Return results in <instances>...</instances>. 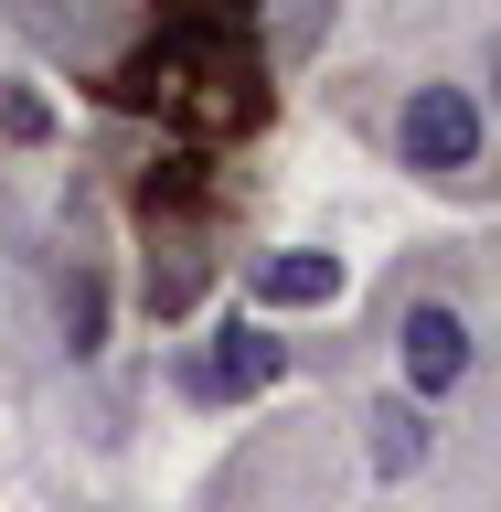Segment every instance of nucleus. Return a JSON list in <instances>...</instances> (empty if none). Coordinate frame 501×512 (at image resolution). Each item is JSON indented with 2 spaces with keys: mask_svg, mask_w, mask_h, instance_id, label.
Here are the masks:
<instances>
[{
  "mask_svg": "<svg viewBox=\"0 0 501 512\" xmlns=\"http://www.w3.org/2000/svg\"><path fill=\"white\" fill-rule=\"evenodd\" d=\"M192 299H203V267H192V256H171V267H150V310H160V320H182Z\"/></svg>",
  "mask_w": 501,
  "mask_h": 512,
  "instance_id": "6e6552de",
  "label": "nucleus"
},
{
  "mask_svg": "<svg viewBox=\"0 0 501 512\" xmlns=\"http://www.w3.org/2000/svg\"><path fill=\"white\" fill-rule=\"evenodd\" d=\"M278 374H288V342H278V331H256V320H224L214 352L182 363V384L203 395V406H224V395H267Z\"/></svg>",
  "mask_w": 501,
  "mask_h": 512,
  "instance_id": "f257e3e1",
  "label": "nucleus"
},
{
  "mask_svg": "<svg viewBox=\"0 0 501 512\" xmlns=\"http://www.w3.org/2000/svg\"><path fill=\"white\" fill-rule=\"evenodd\" d=\"M395 352H406L416 395H448V384L470 374V320H459V310H406V342H395Z\"/></svg>",
  "mask_w": 501,
  "mask_h": 512,
  "instance_id": "7ed1b4c3",
  "label": "nucleus"
},
{
  "mask_svg": "<svg viewBox=\"0 0 501 512\" xmlns=\"http://www.w3.org/2000/svg\"><path fill=\"white\" fill-rule=\"evenodd\" d=\"M256 22H267V54L299 64V54H320V32H331V0H267Z\"/></svg>",
  "mask_w": 501,
  "mask_h": 512,
  "instance_id": "423d86ee",
  "label": "nucleus"
},
{
  "mask_svg": "<svg viewBox=\"0 0 501 512\" xmlns=\"http://www.w3.org/2000/svg\"><path fill=\"white\" fill-rule=\"evenodd\" d=\"M246 288L267 299V310H310V299L342 288V256H331V246H278V256H256V267H246Z\"/></svg>",
  "mask_w": 501,
  "mask_h": 512,
  "instance_id": "20e7f679",
  "label": "nucleus"
},
{
  "mask_svg": "<svg viewBox=\"0 0 501 512\" xmlns=\"http://www.w3.org/2000/svg\"><path fill=\"white\" fill-rule=\"evenodd\" d=\"M406 160L416 171H438V182H459L480 160V107H470V86H416V107H406Z\"/></svg>",
  "mask_w": 501,
  "mask_h": 512,
  "instance_id": "f03ea898",
  "label": "nucleus"
},
{
  "mask_svg": "<svg viewBox=\"0 0 501 512\" xmlns=\"http://www.w3.org/2000/svg\"><path fill=\"white\" fill-rule=\"evenodd\" d=\"M0 139H22V150H32V139H54V107H43L32 86H11V75H0Z\"/></svg>",
  "mask_w": 501,
  "mask_h": 512,
  "instance_id": "0eeeda50",
  "label": "nucleus"
},
{
  "mask_svg": "<svg viewBox=\"0 0 501 512\" xmlns=\"http://www.w3.org/2000/svg\"><path fill=\"white\" fill-rule=\"evenodd\" d=\"M64 331H75V352H96V331H107V288H96V278L64 288Z\"/></svg>",
  "mask_w": 501,
  "mask_h": 512,
  "instance_id": "1a4fd4ad",
  "label": "nucleus"
},
{
  "mask_svg": "<svg viewBox=\"0 0 501 512\" xmlns=\"http://www.w3.org/2000/svg\"><path fill=\"white\" fill-rule=\"evenodd\" d=\"M363 427H374V470H384V480L427 470V448H438V427H427V416H416L406 395H395V406H374V416H363Z\"/></svg>",
  "mask_w": 501,
  "mask_h": 512,
  "instance_id": "39448f33",
  "label": "nucleus"
}]
</instances>
